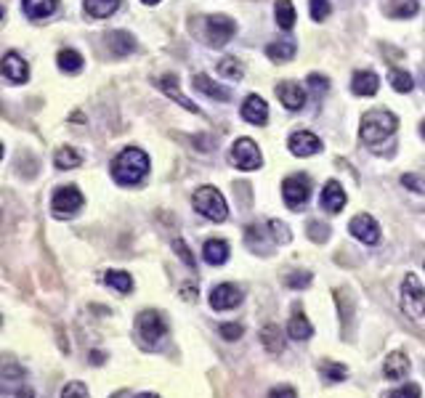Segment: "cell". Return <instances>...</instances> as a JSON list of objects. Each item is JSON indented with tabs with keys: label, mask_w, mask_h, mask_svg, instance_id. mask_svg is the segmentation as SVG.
<instances>
[{
	"label": "cell",
	"mask_w": 425,
	"mask_h": 398,
	"mask_svg": "<svg viewBox=\"0 0 425 398\" xmlns=\"http://www.w3.org/2000/svg\"><path fill=\"white\" fill-rule=\"evenodd\" d=\"M149 172V157L141 149H122L117 157L112 159V178L117 181L120 186H136L141 184Z\"/></svg>",
	"instance_id": "1"
},
{
	"label": "cell",
	"mask_w": 425,
	"mask_h": 398,
	"mask_svg": "<svg viewBox=\"0 0 425 398\" xmlns=\"http://www.w3.org/2000/svg\"><path fill=\"white\" fill-rule=\"evenodd\" d=\"M398 128V119L396 115L385 112V109H372L361 117V141L372 149L383 144L385 138H391Z\"/></svg>",
	"instance_id": "2"
},
{
	"label": "cell",
	"mask_w": 425,
	"mask_h": 398,
	"mask_svg": "<svg viewBox=\"0 0 425 398\" xmlns=\"http://www.w3.org/2000/svg\"><path fill=\"white\" fill-rule=\"evenodd\" d=\"M192 205H194V210L202 212L208 221H215V223L226 221V215H229L224 194L215 186H199L194 197H192Z\"/></svg>",
	"instance_id": "3"
},
{
	"label": "cell",
	"mask_w": 425,
	"mask_h": 398,
	"mask_svg": "<svg viewBox=\"0 0 425 398\" xmlns=\"http://www.w3.org/2000/svg\"><path fill=\"white\" fill-rule=\"evenodd\" d=\"M401 308L412 318L425 316V290L415 274H407V279L401 281Z\"/></svg>",
	"instance_id": "4"
},
{
	"label": "cell",
	"mask_w": 425,
	"mask_h": 398,
	"mask_svg": "<svg viewBox=\"0 0 425 398\" xmlns=\"http://www.w3.org/2000/svg\"><path fill=\"white\" fill-rule=\"evenodd\" d=\"M82 205H85V199H82L78 186H62L53 191L51 210L56 218H75Z\"/></svg>",
	"instance_id": "5"
},
{
	"label": "cell",
	"mask_w": 425,
	"mask_h": 398,
	"mask_svg": "<svg viewBox=\"0 0 425 398\" xmlns=\"http://www.w3.org/2000/svg\"><path fill=\"white\" fill-rule=\"evenodd\" d=\"M136 330H138L141 340H146L149 345H157L168 334V324H165L159 311H141L136 318Z\"/></svg>",
	"instance_id": "6"
},
{
	"label": "cell",
	"mask_w": 425,
	"mask_h": 398,
	"mask_svg": "<svg viewBox=\"0 0 425 398\" xmlns=\"http://www.w3.org/2000/svg\"><path fill=\"white\" fill-rule=\"evenodd\" d=\"M229 159H231V165L239 168V170H258L261 162H264L261 149H258V144H255L252 138H239L237 144L231 146Z\"/></svg>",
	"instance_id": "7"
},
{
	"label": "cell",
	"mask_w": 425,
	"mask_h": 398,
	"mask_svg": "<svg viewBox=\"0 0 425 398\" xmlns=\"http://www.w3.org/2000/svg\"><path fill=\"white\" fill-rule=\"evenodd\" d=\"M282 194H284V202H287V207H301L308 202L311 197V178L308 175H290V178H284V184H282Z\"/></svg>",
	"instance_id": "8"
},
{
	"label": "cell",
	"mask_w": 425,
	"mask_h": 398,
	"mask_svg": "<svg viewBox=\"0 0 425 398\" xmlns=\"http://www.w3.org/2000/svg\"><path fill=\"white\" fill-rule=\"evenodd\" d=\"M237 32V24L224 16V13H215V16H208V40L212 45H226L229 40L234 38Z\"/></svg>",
	"instance_id": "9"
},
{
	"label": "cell",
	"mask_w": 425,
	"mask_h": 398,
	"mask_svg": "<svg viewBox=\"0 0 425 398\" xmlns=\"http://www.w3.org/2000/svg\"><path fill=\"white\" fill-rule=\"evenodd\" d=\"M348 231L354 234V237L359 239V242H364V244H377L380 242V226H377V221L372 218V215H356L354 221H351V226H348Z\"/></svg>",
	"instance_id": "10"
},
{
	"label": "cell",
	"mask_w": 425,
	"mask_h": 398,
	"mask_svg": "<svg viewBox=\"0 0 425 398\" xmlns=\"http://www.w3.org/2000/svg\"><path fill=\"white\" fill-rule=\"evenodd\" d=\"M0 72H3V78L16 82V85H22V82L29 80V66H27V61L19 56V53H13V51L6 53V56L0 59Z\"/></svg>",
	"instance_id": "11"
},
{
	"label": "cell",
	"mask_w": 425,
	"mask_h": 398,
	"mask_svg": "<svg viewBox=\"0 0 425 398\" xmlns=\"http://www.w3.org/2000/svg\"><path fill=\"white\" fill-rule=\"evenodd\" d=\"M239 303H242V290H239L237 284H218L210 292V305L215 311H231Z\"/></svg>",
	"instance_id": "12"
},
{
	"label": "cell",
	"mask_w": 425,
	"mask_h": 398,
	"mask_svg": "<svg viewBox=\"0 0 425 398\" xmlns=\"http://www.w3.org/2000/svg\"><path fill=\"white\" fill-rule=\"evenodd\" d=\"M287 146H290V152L295 154V157H311V154H317L319 149H322V141H319L314 133L298 131V133H292L290 135Z\"/></svg>",
	"instance_id": "13"
},
{
	"label": "cell",
	"mask_w": 425,
	"mask_h": 398,
	"mask_svg": "<svg viewBox=\"0 0 425 398\" xmlns=\"http://www.w3.org/2000/svg\"><path fill=\"white\" fill-rule=\"evenodd\" d=\"M157 88L165 96H171L173 101H178V104L184 106L186 112H192V115H199V106L194 104V101H189L184 93H181V88H178V78L175 75H162V78L157 80Z\"/></svg>",
	"instance_id": "14"
},
{
	"label": "cell",
	"mask_w": 425,
	"mask_h": 398,
	"mask_svg": "<svg viewBox=\"0 0 425 398\" xmlns=\"http://www.w3.org/2000/svg\"><path fill=\"white\" fill-rule=\"evenodd\" d=\"M277 96H279V101L287 106L290 112H298L301 106L305 104V91L298 85V82H279L277 85Z\"/></svg>",
	"instance_id": "15"
},
{
	"label": "cell",
	"mask_w": 425,
	"mask_h": 398,
	"mask_svg": "<svg viewBox=\"0 0 425 398\" xmlns=\"http://www.w3.org/2000/svg\"><path fill=\"white\" fill-rule=\"evenodd\" d=\"M343 205H345L343 186L338 184V181H327L324 189H322V210H327L335 215V212L343 210Z\"/></svg>",
	"instance_id": "16"
},
{
	"label": "cell",
	"mask_w": 425,
	"mask_h": 398,
	"mask_svg": "<svg viewBox=\"0 0 425 398\" xmlns=\"http://www.w3.org/2000/svg\"><path fill=\"white\" fill-rule=\"evenodd\" d=\"M242 117L252 125H266L268 122V106L261 96H247L245 104H242Z\"/></svg>",
	"instance_id": "17"
},
{
	"label": "cell",
	"mask_w": 425,
	"mask_h": 398,
	"mask_svg": "<svg viewBox=\"0 0 425 398\" xmlns=\"http://www.w3.org/2000/svg\"><path fill=\"white\" fill-rule=\"evenodd\" d=\"M106 43H109V51L115 53V56H128V53L136 51V40H133V35L125 32V29L109 32V35H106Z\"/></svg>",
	"instance_id": "18"
},
{
	"label": "cell",
	"mask_w": 425,
	"mask_h": 398,
	"mask_svg": "<svg viewBox=\"0 0 425 398\" xmlns=\"http://www.w3.org/2000/svg\"><path fill=\"white\" fill-rule=\"evenodd\" d=\"M377 88H380V80H377L375 72H367V69L356 72L354 80H351V91L356 93V96H375Z\"/></svg>",
	"instance_id": "19"
},
{
	"label": "cell",
	"mask_w": 425,
	"mask_h": 398,
	"mask_svg": "<svg viewBox=\"0 0 425 398\" xmlns=\"http://www.w3.org/2000/svg\"><path fill=\"white\" fill-rule=\"evenodd\" d=\"M22 8H24L27 19L38 22V19H48L59 8V0H22Z\"/></svg>",
	"instance_id": "20"
},
{
	"label": "cell",
	"mask_w": 425,
	"mask_h": 398,
	"mask_svg": "<svg viewBox=\"0 0 425 398\" xmlns=\"http://www.w3.org/2000/svg\"><path fill=\"white\" fill-rule=\"evenodd\" d=\"M383 371L388 380H401V377H407V371H410V358L404 356V353H398V351H394V353H388V358H385Z\"/></svg>",
	"instance_id": "21"
},
{
	"label": "cell",
	"mask_w": 425,
	"mask_h": 398,
	"mask_svg": "<svg viewBox=\"0 0 425 398\" xmlns=\"http://www.w3.org/2000/svg\"><path fill=\"white\" fill-rule=\"evenodd\" d=\"M261 343H264V348L268 351V353H282L284 351V340H282V330H279L274 321H268V324H264V330H261Z\"/></svg>",
	"instance_id": "22"
},
{
	"label": "cell",
	"mask_w": 425,
	"mask_h": 398,
	"mask_svg": "<svg viewBox=\"0 0 425 398\" xmlns=\"http://www.w3.org/2000/svg\"><path fill=\"white\" fill-rule=\"evenodd\" d=\"M194 88H197L199 93H205V96H210V98H215V101H229L231 98V93L226 91V88H221L218 82H212L208 75H194Z\"/></svg>",
	"instance_id": "23"
},
{
	"label": "cell",
	"mask_w": 425,
	"mask_h": 398,
	"mask_svg": "<svg viewBox=\"0 0 425 398\" xmlns=\"http://www.w3.org/2000/svg\"><path fill=\"white\" fill-rule=\"evenodd\" d=\"M287 334H290L292 340H301V343L314 334V327H311V321L305 318V314H301V311L292 314L290 324H287Z\"/></svg>",
	"instance_id": "24"
},
{
	"label": "cell",
	"mask_w": 425,
	"mask_h": 398,
	"mask_svg": "<svg viewBox=\"0 0 425 398\" xmlns=\"http://www.w3.org/2000/svg\"><path fill=\"white\" fill-rule=\"evenodd\" d=\"M205 260L210 265H224L229 260V244H226L224 239H210V242H205Z\"/></svg>",
	"instance_id": "25"
},
{
	"label": "cell",
	"mask_w": 425,
	"mask_h": 398,
	"mask_svg": "<svg viewBox=\"0 0 425 398\" xmlns=\"http://www.w3.org/2000/svg\"><path fill=\"white\" fill-rule=\"evenodd\" d=\"M53 165L56 170H72V168H80L82 165V154L72 146H62L56 154H53Z\"/></svg>",
	"instance_id": "26"
},
{
	"label": "cell",
	"mask_w": 425,
	"mask_h": 398,
	"mask_svg": "<svg viewBox=\"0 0 425 398\" xmlns=\"http://www.w3.org/2000/svg\"><path fill=\"white\" fill-rule=\"evenodd\" d=\"M56 64H59V69L66 72V75H75V72L82 69L85 61H82V56H80L78 51H72V48H62L59 56H56Z\"/></svg>",
	"instance_id": "27"
},
{
	"label": "cell",
	"mask_w": 425,
	"mask_h": 398,
	"mask_svg": "<svg viewBox=\"0 0 425 398\" xmlns=\"http://www.w3.org/2000/svg\"><path fill=\"white\" fill-rule=\"evenodd\" d=\"M120 8V0H85V13L93 19H106Z\"/></svg>",
	"instance_id": "28"
},
{
	"label": "cell",
	"mask_w": 425,
	"mask_h": 398,
	"mask_svg": "<svg viewBox=\"0 0 425 398\" xmlns=\"http://www.w3.org/2000/svg\"><path fill=\"white\" fill-rule=\"evenodd\" d=\"M420 11L417 0H388V16L391 19H410Z\"/></svg>",
	"instance_id": "29"
},
{
	"label": "cell",
	"mask_w": 425,
	"mask_h": 398,
	"mask_svg": "<svg viewBox=\"0 0 425 398\" xmlns=\"http://www.w3.org/2000/svg\"><path fill=\"white\" fill-rule=\"evenodd\" d=\"M245 242H247V247H250L252 252H268V237H266V231L258 223L247 226Z\"/></svg>",
	"instance_id": "30"
},
{
	"label": "cell",
	"mask_w": 425,
	"mask_h": 398,
	"mask_svg": "<svg viewBox=\"0 0 425 398\" xmlns=\"http://www.w3.org/2000/svg\"><path fill=\"white\" fill-rule=\"evenodd\" d=\"M268 59L271 61H290L292 56H295V43L292 40H277V43H268Z\"/></svg>",
	"instance_id": "31"
},
{
	"label": "cell",
	"mask_w": 425,
	"mask_h": 398,
	"mask_svg": "<svg viewBox=\"0 0 425 398\" xmlns=\"http://www.w3.org/2000/svg\"><path fill=\"white\" fill-rule=\"evenodd\" d=\"M104 284H109L112 290L122 292V295H128V292L133 290V277L128 274V271H106Z\"/></svg>",
	"instance_id": "32"
},
{
	"label": "cell",
	"mask_w": 425,
	"mask_h": 398,
	"mask_svg": "<svg viewBox=\"0 0 425 398\" xmlns=\"http://www.w3.org/2000/svg\"><path fill=\"white\" fill-rule=\"evenodd\" d=\"M274 13H277V24L282 29H292L295 27V8H292L290 0H277Z\"/></svg>",
	"instance_id": "33"
},
{
	"label": "cell",
	"mask_w": 425,
	"mask_h": 398,
	"mask_svg": "<svg viewBox=\"0 0 425 398\" xmlns=\"http://www.w3.org/2000/svg\"><path fill=\"white\" fill-rule=\"evenodd\" d=\"M388 78H391V85H394V91L398 93H410L415 88V82H412V75L410 72H401V69H391L388 72Z\"/></svg>",
	"instance_id": "34"
},
{
	"label": "cell",
	"mask_w": 425,
	"mask_h": 398,
	"mask_svg": "<svg viewBox=\"0 0 425 398\" xmlns=\"http://www.w3.org/2000/svg\"><path fill=\"white\" fill-rule=\"evenodd\" d=\"M218 72H221L224 78H229V80H242V75H245V69L239 66V61L234 59V56H226V59H221V61H218Z\"/></svg>",
	"instance_id": "35"
},
{
	"label": "cell",
	"mask_w": 425,
	"mask_h": 398,
	"mask_svg": "<svg viewBox=\"0 0 425 398\" xmlns=\"http://www.w3.org/2000/svg\"><path fill=\"white\" fill-rule=\"evenodd\" d=\"M322 374L330 380V383H340L348 377V369H345L343 364H335V361H324L322 364Z\"/></svg>",
	"instance_id": "36"
},
{
	"label": "cell",
	"mask_w": 425,
	"mask_h": 398,
	"mask_svg": "<svg viewBox=\"0 0 425 398\" xmlns=\"http://www.w3.org/2000/svg\"><path fill=\"white\" fill-rule=\"evenodd\" d=\"M401 186H407L410 191H417V194H425V172H407V175H401Z\"/></svg>",
	"instance_id": "37"
},
{
	"label": "cell",
	"mask_w": 425,
	"mask_h": 398,
	"mask_svg": "<svg viewBox=\"0 0 425 398\" xmlns=\"http://www.w3.org/2000/svg\"><path fill=\"white\" fill-rule=\"evenodd\" d=\"M330 11H332L330 0H311V19L314 22H324L330 16Z\"/></svg>",
	"instance_id": "38"
},
{
	"label": "cell",
	"mask_w": 425,
	"mask_h": 398,
	"mask_svg": "<svg viewBox=\"0 0 425 398\" xmlns=\"http://www.w3.org/2000/svg\"><path fill=\"white\" fill-rule=\"evenodd\" d=\"M173 250L178 252V258H181V260H184V263L189 265V268H194V265H197V260H194V255H192V250L186 247V242H184V239H173Z\"/></svg>",
	"instance_id": "39"
},
{
	"label": "cell",
	"mask_w": 425,
	"mask_h": 398,
	"mask_svg": "<svg viewBox=\"0 0 425 398\" xmlns=\"http://www.w3.org/2000/svg\"><path fill=\"white\" fill-rule=\"evenodd\" d=\"M268 228L274 231V242H279V244H287V242L292 239L290 228L282 223V221H271V223H268Z\"/></svg>",
	"instance_id": "40"
},
{
	"label": "cell",
	"mask_w": 425,
	"mask_h": 398,
	"mask_svg": "<svg viewBox=\"0 0 425 398\" xmlns=\"http://www.w3.org/2000/svg\"><path fill=\"white\" fill-rule=\"evenodd\" d=\"M218 332H221L224 340H231V343H234V340H239V337L245 334V327H242V324H221Z\"/></svg>",
	"instance_id": "41"
},
{
	"label": "cell",
	"mask_w": 425,
	"mask_h": 398,
	"mask_svg": "<svg viewBox=\"0 0 425 398\" xmlns=\"http://www.w3.org/2000/svg\"><path fill=\"white\" fill-rule=\"evenodd\" d=\"M62 398H88V388L82 383H66L62 390Z\"/></svg>",
	"instance_id": "42"
},
{
	"label": "cell",
	"mask_w": 425,
	"mask_h": 398,
	"mask_svg": "<svg viewBox=\"0 0 425 398\" xmlns=\"http://www.w3.org/2000/svg\"><path fill=\"white\" fill-rule=\"evenodd\" d=\"M308 284H311V274L308 271H295V274L287 277V287H292V290H301V287H308Z\"/></svg>",
	"instance_id": "43"
},
{
	"label": "cell",
	"mask_w": 425,
	"mask_h": 398,
	"mask_svg": "<svg viewBox=\"0 0 425 398\" xmlns=\"http://www.w3.org/2000/svg\"><path fill=\"white\" fill-rule=\"evenodd\" d=\"M308 237H311V242H327L330 228L322 223H308Z\"/></svg>",
	"instance_id": "44"
},
{
	"label": "cell",
	"mask_w": 425,
	"mask_h": 398,
	"mask_svg": "<svg viewBox=\"0 0 425 398\" xmlns=\"http://www.w3.org/2000/svg\"><path fill=\"white\" fill-rule=\"evenodd\" d=\"M388 398H420V388L415 383L404 385V388H398L394 393H388Z\"/></svg>",
	"instance_id": "45"
},
{
	"label": "cell",
	"mask_w": 425,
	"mask_h": 398,
	"mask_svg": "<svg viewBox=\"0 0 425 398\" xmlns=\"http://www.w3.org/2000/svg\"><path fill=\"white\" fill-rule=\"evenodd\" d=\"M308 85H311V91L317 93V96L327 93V88H330L327 78H322V75H308Z\"/></svg>",
	"instance_id": "46"
},
{
	"label": "cell",
	"mask_w": 425,
	"mask_h": 398,
	"mask_svg": "<svg viewBox=\"0 0 425 398\" xmlns=\"http://www.w3.org/2000/svg\"><path fill=\"white\" fill-rule=\"evenodd\" d=\"M268 398H298V393H295L292 388H274V390L268 393Z\"/></svg>",
	"instance_id": "47"
},
{
	"label": "cell",
	"mask_w": 425,
	"mask_h": 398,
	"mask_svg": "<svg viewBox=\"0 0 425 398\" xmlns=\"http://www.w3.org/2000/svg\"><path fill=\"white\" fill-rule=\"evenodd\" d=\"M181 292H184V297H186V300H194V295H197V290H194V287H184V290H181Z\"/></svg>",
	"instance_id": "48"
},
{
	"label": "cell",
	"mask_w": 425,
	"mask_h": 398,
	"mask_svg": "<svg viewBox=\"0 0 425 398\" xmlns=\"http://www.w3.org/2000/svg\"><path fill=\"white\" fill-rule=\"evenodd\" d=\"M136 398H159V396H154V393H141V396H136Z\"/></svg>",
	"instance_id": "49"
},
{
	"label": "cell",
	"mask_w": 425,
	"mask_h": 398,
	"mask_svg": "<svg viewBox=\"0 0 425 398\" xmlns=\"http://www.w3.org/2000/svg\"><path fill=\"white\" fill-rule=\"evenodd\" d=\"M141 3H146V6H157L159 0H141Z\"/></svg>",
	"instance_id": "50"
},
{
	"label": "cell",
	"mask_w": 425,
	"mask_h": 398,
	"mask_svg": "<svg viewBox=\"0 0 425 398\" xmlns=\"http://www.w3.org/2000/svg\"><path fill=\"white\" fill-rule=\"evenodd\" d=\"M3 16H6V8H3V3H0V22H3Z\"/></svg>",
	"instance_id": "51"
},
{
	"label": "cell",
	"mask_w": 425,
	"mask_h": 398,
	"mask_svg": "<svg viewBox=\"0 0 425 398\" xmlns=\"http://www.w3.org/2000/svg\"><path fill=\"white\" fill-rule=\"evenodd\" d=\"M420 133H423V138H425V119H423V125H420Z\"/></svg>",
	"instance_id": "52"
},
{
	"label": "cell",
	"mask_w": 425,
	"mask_h": 398,
	"mask_svg": "<svg viewBox=\"0 0 425 398\" xmlns=\"http://www.w3.org/2000/svg\"><path fill=\"white\" fill-rule=\"evenodd\" d=\"M0 159H3V144H0Z\"/></svg>",
	"instance_id": "53"
},
{
	"label": "cell",
	"mask_w": 425,
	"mask_h": 398,
	"mask_svg": "<svg viewBox=\"0 0 425 398\" xmlns=\"http://www.w3.org/2000/svg\"><path fill=\"white\" fill-rule=\"evenodd\" d=\"M423 85H425V72H423Z\"/></svg>",
	"instance_id": "54"
},
{
	"label": "cell",
	"mask_w": 425,
	"mask_h": 398,
	"mask_svg": "<svg viewBox=\"0 0 425 398\" xmlns=\"http://www.w3.org/2000/svg\"><path fill=\"white\" fill-rule=\"evenodd\" d=\"M0 327H3V318H0Z\"/></svg>",
	"instance_id": "55"
}]
</instances>
